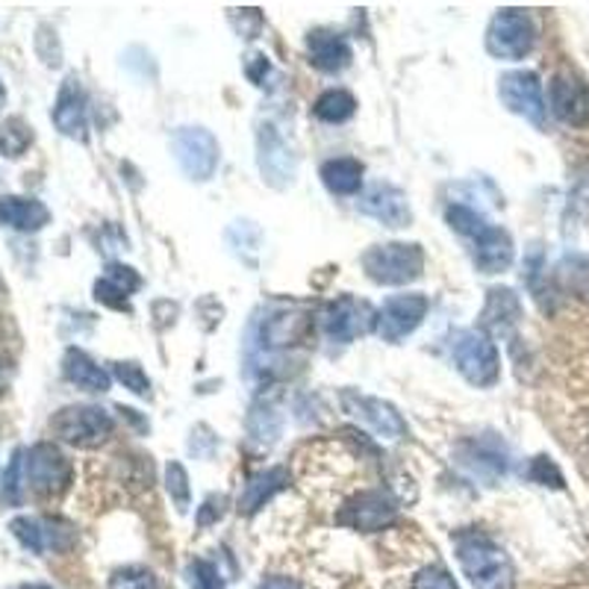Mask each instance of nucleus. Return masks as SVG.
Masks as SVG:
<instances>
[{"label":"nucleus","mask_w":589,"mask_h":589,"mask_svg":"<svg viewBox=\"0 0 589 589\" xmlns=\"http://www.w3.org/2000/svg\"><path fill=\"white\" fill-rule=\"evenodd\" d=\"M457 548L460 569L466 572L475 589H513L516 587V572H513L511 557L504 555L490 537L477 530H463L454 539Z\"/></svg>","instance_id":"1"},{"label":"nucleus","mask_w":589,"mask_h":589,"mask_svg":"<svg viewBox=\"0 0 589 589\" xmlns=\"http://www.w3.org/2000/svg\"><path fill=\"white\" fill-rule=\"evenodd\" d=\"M362 269L380 286H404L422 277L424 251L416 242H389L362 254Z\"/></svg>","instance_id":"2"},{"label":"nucleus","mask_w":589,"mask_h":589,"mask_svg":"<svg viewBox=\"0 0 589 589\" xmlns=\"http://www.w3.org/2000/svg\"><path fill=\"white\" fill-rule=\"evenodd\" d=\"M451 360L472 387H493L502 375V357L486 330H457L451 336Z\"/></svg>","instance_id":"3"},{"label":"nucleus","mask_w":589,"mask_h":589,"mask_svg":"<svg viewBox=\"0 0 589 589\" xmlns=\"http://www.w3.org/2000/svg\"><path fill=\"white\" fill-rule=\"evenodd\" d=\"M53 437H60L69 445L77 449H97L106 437L113 433V416L101 410V407L74 404L62 407L60 413L51 419Z\"/></svg>","instance_id":"4"},{"label":"nucleus","mask_w":589,"mask_h":589,"mask_svg":"<svg viewBox=\"0 0 589 589\" xmlns=\"http://www.w3.org/2000/svg\"><path fill=\"white\" fill-rule=\"evenodd\" d=\"M318 327L330 343H354L357 336H366L371 330H378V313L369 301L354 298V295H343V298L330 301L322 316H318Z\"/></svg>","instance_id":"5"},{"label":"nucleus","mask_w":589,"mask_h":589,"mask_svg":"<svg viewBox=\"0 0 589 589\" xmlns=\"http://www.w3.org/2000/svg\"><path fill=\"white\" fill-rule=\"evenodd\" d=\"M537 30L528 12L522 9H502L486 27V51L495 60H525L534 48Z\"/></svg>","instance_id":"6"},{"label":"nucleus","mask_w":589,"mask_h":589,"mask_svg":"<svg viewBox=\"0 0 589 589\" xmlns=\"http://www.w3.org/2000/svg\"><path fill=\"white\" fill-rule=\"evenodd\" d=\"M171 150H175L180 168L198 183L210 180L219 168V141L203 127H180L171 136Z\"/></svg>","instance_id":"7"},{"label":"nucleus","mask_w":589,"mask_h":589,"mask_svg":"<svg viewBox=\"0 0 589 589\" xmlns=\"http://www.w3.org/2000/svg\"><path fill=\"white\" fill-rule=\"evenodd\" d=\"M24 475L35 495H60L71 484V463L51 442H39L27 451Z\"/></svg>","instance_id":"8"},{"label":"nucleus","mask_w":589,"mask_h":589,"mask_svg":"<svg viewBox=\"0 0 589 589\" xmlns=\"http://www.w3.org/2000/svg\"><path fill=\"white\" fill-rule=\"evenodd\" d=\"M498 97L511 113L528 118L537 127H546V97H543V86L534 71H511L498 80Z\"/></svg>","instance_id":"9"},{"label":"nucleus","mask_w":589,"mask_h":589,"mask_svg":"<svg viewBox=\"0 0 589 589\" xmlns=\"http://www.w3.org/2000/svg\"><path fill=\"white\" fill-rule=\"evenodd\" d=\"M398 519L396 502L389 498L383 490H366V493L354 495L351 502L345 504L336 522L345 528L362 530V534H378V530L389 528Z\"/></svg>","instance_id":"10"},{"label":"nucleus","mask_w":589,"mask_h":589,"mask_svg":"<svg viewBox=\"0 0 589 589\" xmlns=\"http://www.w3.org/2000/svg\"><path fill=\"white\" fill-rule=\"evenodd\" d=\"M343 410L348 416H354L357 422H362L371 433H378L380 440L398 442L407 433L404 419L398 416V410L387 401L371 396H360L354 389H345L343 392Z\"/></svg>","instance_id":"11"},{"label":"nucleus","mask_w":589,"mask_h":589,"mask_svg":"<svg viewBox=\"0 0 589 589\" xmlns=\"http://www.w3.org/2000/svg\"><path fill=\"white\" fill-rule=\"evenodd\" d=\"M428 309H431L428 295H419V292H413V295H396L378 313V334L387 343H401L404 336H410L416 327L422 325Z\"/></svg>","instance_id":"12"},{"label":"nucleus","mask_w":589,"mask_h":589,"mask_svg":"<svg viewBox=\"0 0 589 589\" xmlns=\"http://www.w3.org/2000/svg\"><path fill=\"white\" fill-rule=\"evenodd\" d=\"M551 113L564 124L583 127L589 124V86L572 71H557L548 86Z\"/></svg>","instance_id":"13"},{"label":"nucleus","mask_w":589,"mask_h":589,"mask_svg":"<svg viewBox=\"0 0 589 589\" xmlns=\"http://www.w3.org/2000/svg\"><path fill=\"white\" fill-rule=\"evenodd\" d=\"M357 210L369 219L380 221L383 228H407L410 224V203L407 194L392 183L369 186L357 201Z\"/></svg>","instance_id":"14"},{"label":"nucleus","mask_w":589,"mask_h":589,"mask_svg":"<svg viewBox=\"0 0 589 589\" xmlns=\"http://www.w3.org/2000/svg\"><path fill=\"white\" fill-rule=\"evenodd\" d=\"M9 530L24 548L33 555H48V551H62L71 546V528L56 519H35V516H18L12 519Z\"/></svg>","instance_id":"15"},{"label":"nucleus","mask_w":589,"mask_h":589,"mask_svg":"<svg viewBox=\"0 0 589 589\" xmlns=\"http://www.w3.org/2000/svg\"><path fill=\"white\" fill-rule=\"evenodd\" d=\"M256 150H260V171L269 183L283 189L295 180V157L277 127L265 124L263 130L256 133Z\"/></svg>","instance_id":"16"},{"label":"nucleus","mask_w":589,"mask_h":589,"mask_svg":"<svg viewBox=\"0 0 589 589\" xmlns=\"http://www.w3.org/2000/svg\"><path fill=\"white\" fill-rule=\"evenodd\" d=\"M53 124L60 127L62 136H71V139L80 141L86 139V95H83L77 77H69L62 83L56 106H53Z\"/></svg>","instance_id":"17"},{"label":"nucleus","mask_w":589,"mask_h":589,"mask_svg":"<svg viewBox=\"0 0 589 589\" xmlns=\"http://www.w3.org/2000/svg\"><path fill=\"white\" fill-rule=\"evenodd\" d=\"M309 62L325 74H339L351 65V44L334 30H313L307 39Z\"/></svg>","instance_id":"18"},{"label":"nucleus","mask_w":589,"mask_h":589,"mask_svg":"<svg viewBox=\"0 0 589 589\" xmlns=\"http://www.w3.org/2000/svg\"><path fill=\"white\" fill-rule=\"evenodd\" d=\"M475 265L484 274H498L504 269H511L513 263V239L507 230L495 228V224H486L475 239Z\"/></svg>","instance_id":"19"},{"label":"nucleus","mask_w":589,"mask_h":589,"mask_svg":"<svg viewBox=\"0 0 589 589\" xmlns=\"http://www.w3.org/2000/svg\"><path fill=\"white\" fill-rule=\"evenodd\" d=\"M51 221V210L35 198H18V194H7L0 198V224L12 228L18 233H35Z\"/></svg>","instance_id":"20"},{"label":"nucleus","mask_w":589,"mask_h":589,"mask_svg":"<svg viewBox=\"0 0 589 589\" xmlns=\"http://www.w3.org/2000/svg\"><path fill=\"white\" fill-rule=\"evenodd\" d=\"M139 286L141 277L133 272L130 265L109 263L106 265L104 277L95 283V298L101 301V304H106V307L127 309V298H130Z\"/></svg>","instance_id":"21"},{"label":"nucleus","mask_w":589,"mask_h":589,"mask_svg":"<svg viewBox=\"0 0 589 589\" xmlns=\"http://www.w3.org/2000/svg\"><path fill=\"white\" fill-rule=\"evenodd\" d=\"M309 316L298 307H281L269 313L263 322V345L265 348H281V345H292L295 339L307 334Z\"/></svg>","instance_id":"22"},{"label":"nucleus","mask_w":589,"mask_h":589,"mask_svg":"<svg viewBox=\"0 0 589 589\" xmlns=\"http://www.w3.org/2000/svg\"><path fill=\"white\" fill-rule=\"evenodd\" d=\"M62 375L74 383V387L86 389V392H106L109 389V375L97 366L86 351L80 348H69L62 357Z\"/></svg>","instance_id":"23"},{"label":"nucleus","mask_w":589,"mask_h":589,"mask_svg":"<svg viewBox=\"0 0 589 589\" xmlns=\"http://www.w3.org/2000/svg\"><path fill=\"white\" fill-rule=\"evenodd\" d=\"M286 486H290V472L283 466L265 469L260 475L248 477L245 490L239 495V511L256 513L269 498H274V495L281 493V490H286Z\"/></svg>","instance_id":"24"},{"label":"nucleus","mask_w":589,"mask_h":589,"mask_svg":"<svg viewBox=\"0 0 589 589\" xmlns=\"http://www.w3.org/2000/svg\"><path fill=\"white\" fill-rule=\"evenodd\" d=\"M322 183L334 194H357L362 186V162L351 157L327 159L322 166Z\"/></svg>","instance_id":"25"},{"label":"nucleus","mask_w":589,"mask_h":589,"mask_svg":"<svg viewBox=\"0 0 589 589\" xmlns=\"http://www.w3.org/2000/svg\"><path fill=\"white\" fill-rule=\"evenodd\" d=\"M522 316V304L516 298L513 290H493L490 298H486V309H484V327L490 330H511Z\"/></svg>","instance_id":"26"},{"label":"nucleus","mask_w":589,"mask_h":589,"mask_svg":"<svg viewBox=\"0 0 589 589\" xmlns=\"http://www.w3.org/2000/svg\"><path fill=\"white\" fill-rule=\"evenodd\" d=\"M557 281L566 292H572L575 298L589 304V254H569L557 265Z\"/></svg>","instance_id":"27"},{"label":"nucleus","mask_w":589,"mask_h":589,"mask_svg":"<svg viewBox=\"0 0 589 589\" xmlns=\"http://www.w3.org/2000/svg\"><path fill=\"white\" fill-rule=\"evenodd\" d=\"M354 113H357V101L345 88H330V92H325L316 101V118H322L327 124L348 122Z\"/></svg>","instance_id":"28"},{"label":"nucleus","mask_w":589,"mask_h":589,"mask_svg":"<svg viewBox=\"0 0 589 589\" xmlns=\"http://www.w3.org/2000/svg\"><path fill=\"white\" fill-rule=\"evenodd\" d=\"M30 145H33V130H30V124H27L24 118L12 115V118L0 124V154L15 159L21 157Z\"/></svg>","instance_id":"29"},{"label":"nucleus","mask_w":589,"mask_h":589,"mask_svg":"<svg viewBox=\"0 0 589 589\" xmlns=\"http://www.w3.org/2000/svg\"><path fill=\"white\" fill-rule=\"evenodd\" d=\"M281 413H277L272 404H256L254 410H251V416H248V433H251L256 442H269V445L281 437Z\"/></svg>","instance_id":"30"},{"label":"nucleus","mask_w":589,"mask_h":589,"mask_svg":"<svg viewBox=\"0 0 589 589\" xmlns=\"http://www.w3.org/2000/svg\"><path fill=\"white\" fill-rule=\"evenodd\" d=\"M24 463H27V451L18 449L15 454H12V460H9L7 472H3V502L12 504V507L21 504V498H24V484H27Z\"/></svg>","instance_id":"31"},{"label":"nucleus","mask_w":589,"mask_h":589,"mask_svg":"<svg viewBox=\"0 0 589 589\" xmlns=\"http://www.w3.org/2000/svg\"><path fill=\"white\" fill-rule=\"evenodd\" d=\"M445 219H449L451 228L457 230V233H463V236H469V239H475L477 233H481V230L490 224V221H486L481 212L472 210V207H466V203H451L449 212H445Z\"/></svg>","instance_id":"32"},{"label":"nucleus","mask_w":589,"mask_h":589,"mask_svg":"<svg viewBox=\"0 0 589 589\" xmlns=\"http://www.w3.org/2000/svg\"><path fill=\"white\" fill-rule=\"evenodd\" d=\"M109 589H159V581L145 566H124L109 578Z\"/></svg>","instance_id":"33"},{"label":"nucleus","mask_w":589,"mask_h":589,"mask_svg":"<svg viewBox=\"0 0 589 589\" xmlns=\"http://www.w3.org/2000/svg\"><path fill=\"white\" fill-rule=\"evenodd\" d=\"M115 378L122 380L124 387L136 392V396H150V380L148 375L141 371L139 362H115L113 366Z\"/></svg>","instance_id":"34"},{"label":"nucleus","mask_w":589,"mask_h":589,"mask_svg":"<svg viewBox=\"0 0 589 589\" xmlns=\"http://www.w3.org/2000/svg\"><path fill=\"white\" fill-rule=\"evenodd\" d=\"M166 486L168 495L175 498L177 511H186L189 507V475H186V469L180 463H168Z\"/></svg>","instance_id":"35"},{"label":"nucleus","mask_w":589,"mask_h":589,"mask_svg":"<svg viewBox=\"0 0 589 589\" xmlns=\"http://www.w3.org/2000/svg\"><path fill=\"white\" fill-rule=\"evenodd\" d=\"M186 575H189V583H192V589H224V583H221V575L215 572V566L207 564V560H194Z\"/></svg>","instance_id":"36"},{"label":"nucleus","mask_w":589,"mask_h":589,"mask_svg":"<svg viewBox=\"0 0 589 589\" xmlns=\"http://www.w3.org/2000/svg\"><path fill=\"white\" fill-rule=\"evenodd\" d=\"M413 589H460L442 566H428L413 578Z\"/></svg>","instance_id":"37"},{"label":"nucleus","mask_w":589,"mask_h":589,"mask_svg":"<svg viewBox=\"0 0 589 589\" xmlns=\"http://www.w3.org/2000/svg\"><path fill=\"white\" fill-rule=\"evenodd\" d=\"M530 477L543 486H555V490H564V475H560V469L551 463L548 457H537L530 463Z\"/></svg>","instance_id":"38"},{"label":"nucleus","mask_w":589,"mask_h":589,"mask_svg":"<svg viewBox=\"0 0 589 589\" xmlns=\"http://www.w3.org/2000/svg\"><path fill=\"white\" fill-rule=\"evenodd\" d=\"M221 513H224V498H215V495H212V498H207V504H203V511L198 513V525H210V522H215L221 516Z\"/></svg>","instance_id":"39"},{"label":"nucleus","mask_w":589,"mask_h":589,"mask_svg":"<svg viewBox=\"0 0 589 589\" xmlns=\"http://www.w3.org/2000/svg\"><path fill=\"white\" fill-rule=\"evenodd\" d=\"M260 71H269V62H265L263 53H254V56H248V77L254 80L256 86H263V74Z\"/></svg>","instance_id":"40"},{"label":"nucleus","mask_w":589,"mask_h":589,"mask_svg":"<svg viewBox=\"0 0 589 589\" xmlns=\"http://www.w3.org/2000/svg\"><path fill=\"white\" fill-rule=\"evenodd\" d=\"M256 589H301V587L295 581H290V578H269V581H263Z\"/></svg>","instance_id":"41"},{"label":"nucleus","mask_w":589,"mask_h":589,"mask_svg":"<svg viewBox=\"0 0 589 589\" xmlns=\"http://www.w3.org/2000/svg\"><path fill=\"white\" fill-rule=\"evenodd\" d=\"M9 380H12V369L7 366V360H0V396L7 392Z\"/></svg>","instance_id":"42"},{"label":"nucleus","mask_w":589,"mask_h":589,"mask_svg":"<svg viewBox=\"0 0 589 589\" xmlns=\"http://www.w3.org/2000/svg\"><path fill=\"white\" fill-rule=\"evenodd\" d=\"M15 589H51V587H44V583H24V587H15Z\"/></svg>","instance_id":"43"}]
</instances>
